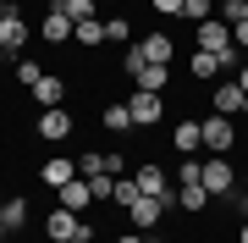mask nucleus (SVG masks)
Here are the masks:
<instances>
[{"label":"nucleus","mask_w":248,"mask_h":243,"mask_svg":"<svg viewBox=\"0 0 248 243\" xmlns=\"http://www.w3.org/2000/svg\"><path fill=\"white\" fill-rule=\"evenodd\" d=\"M72 39H78V45H105V22H99V17L78 22V28H72Z\"/></svg>","instance_id":"nucleus-21"},{"label":"nucleus","mask_w":248,"mask_h":243,"mask_svg":"<svg viewBox=\"0 0 248 243\" xmlns=\"http://www.w3.org/2000/svg\"><path fill=\"white\" fill-rule=\"evenodd\" d=\"M177 210H210V188H204V182L177 188Z\"/></svg>","instance_id":"nucleus-17"},{"label":"nucleus","mask_w":248,"mask_h":243,"mask_svg":"<svg viewBox=\"0 0 248 243\" xmlns=\"http://www.w3.org/2000/svg\"><path fill=\"white\" fill-rule=\"evenodd\" d=\"M143 66H149V61H143V50H138V45H133V50H127V55H122V72H127V78H138V72H143Z\"/></svg>","instance_id":"nucleus-29"},{"label":"nucleus","mask_w":248,"mask_h":243,"mask_svg":"<svg viewBox=\"0 0 248 243\" xmlns=\"http://www.w3.org/2000/svg\"><path fill=\"white\" fill-rule=\"evenodd\" d=\"M133 83H138V89H149V94H166V66H143Z\"/></svg>","instance_id":"nucleus-24"},{"label":"nucleus","mask_w":248,"mask_h":243,"mask_svg":"<svg viewBox=\"0 0 248 243\" xmlns=\"http://www.w3.org/2000/svg\"><path fill=\"white\" fill-rule=\"evenodd\" d=\"M193 33H199V50H215V55H226V50H232V22H221V17L199 22Z\"/></svg>","instance_id":"nucleus-4"},{"label":"nucleus","mask_w":248,"mask_h":243,"mask_svg":"<svg viewBox=\"0 0 248 243\" xmlns=\"http://www.w3.org/2000/svg\"><path fill=\"white\" fill-rule=\"evenodd\" d=\"M0 210H6V199H0Z\"/></svg>","instance_id":"nucleus-42"},{"label":"nucleus","mask_w":248,"mask_h":243,"mask_svg":"<svg viewBox=\"0 0 248 243\" xmlns=\"http://www.w3.org/2000/svg\"><path fill=\"white\" fill-rule=\"evenodd\" d=\"M204 188H210V199H232V194H237V171H232L226 155L204 161Z\"/></svg>","instance_id":"nucleus-1"},{"label":"nucleus","mask_w":248,"mask_h":243,"mask_svg":"<svg viewBox=\"0 0 248 243\" xmlns=\"http://www.w3.org/2000/svg\"><path fill=\"white\" fill-rule=\"evenodd\" d=\"M210 6H215V0H182V17L199 28V22H210Z\"/></svg>","instance_id":"nucleus-27"},{"label":"nucleus","mask_w":248,"mask_h":243,"mask_svg":"<svg viewBox=\"0 0 248 243\" xmlns=\"http://www.w3.org/2000/svg\"><path fill=\"white\" fill-rule=\"evenodd\" d=\"M78 227H83V216H78V210H66V205H55L50 216H45V232H50L55 243H66L72 232H78Z\"/></svg>","instance_id":"nucleus-7"},{"label":"nucleus","mask_w":248,"mask_h":243,"mask_svg":"<svg viewBox=\"0 0 248 243\" xmlns=\"http://www.w3.org/2000/svg\"><path fill=\"white\" fill-rule=\"evenodd\" d=\"M39 133H45V138H50V144H61V138L72 133V116H66V111H61V105H50V111H45V116H39Z\"/></svg>","instance_id":"nucleus-12"},{"label":"nucleus","mask_w":248,"mask_h":243,"mask_svg":"<svg viewBox=\"0 0 248 243\" xmlns=\"http://www.w3.org/2000/svg\"><path fill=\"white\" fill-rule=\"evenodd\" d=\"M221 6H226V0H221Z\"/></svg>","instance_id":"nucleus-45"},{"label":"nucleus","mask_w":248,"mask_h":243,"mask_svg":"<svg viewBox=\"0 0 248 243\" xmlns=\"http://www.w3.org/2000/svg\"><path fill=\"white\" fill-rule=\"evenodd\" d=\"M28 94H33V99H39V105H45V111H50V105H61V99H66V83L45 72V78H39V83H33V89H28Z\"/></svg>","instance_id":"nucleus-14"},{"label":"nucleus","mask_w":248,"mask_h":243,"mask_svg":"<svg viewBox=\"0 0 248 243\" xmlns=\"http://www.w3.org/2000/svg\"><path fill=\"white\" fill-rule=\"evenodd\" d=\"M105 127H110V133H127V127H133V111H127L122 99H116V105H105Z\"/></svg>","instance_id":"nucleus-25"},{"label":"nucleus","mask_w":248,"mask_h":243,"mask_svg":"<svg viewBox=\"0 0 248 243\" xmlns=\"http://www.w3.org/2000/svg\"><path fill=\"white\" fill-rule=\"evenodd\" d=\"M232 45H237V50H248V17H243L237 28H232Z\"/></svg>","instance_id":"nucleus-34"},{"label":"nucleus","mask_w":248,"mask_h":243,"mask_svg":"<svg viewBox=\"0 0 248 243\" xmlns=\"http://www.w3.org/2000/svg\"><path fill=\"white\" fill-rule=\"evenodd\" d=\"M143 243H160V238H143Z\"/></svg>","instance_id":"nucleus-41"},{"label":"nucleus","mask_w":248,"mask_h":243,"mask_svg":"<svg viewBox=\"0 0 248 243\" xmlns=\"http://www.w3.org/2000/svg\"><path fill=\"white\" fill-rule=\"evenodd\" d=\"M110 199H116V205H122V210H133L138 199H143V188H138V177H116V188H110Z\"/></svg>","instance_id":"nucleus-18"},{"label":"nucleus","mask_w":248,"mask_h":243,"mask_svg":"<svg viewBox=\"0 0 248 243\" xmlns=\"http://www.w3.org/2000/svg\"><path fill=\"white\" fill-rule=\"evenodd\" d=\"M171 144H177L182 155H193V149L204 144V127H199V122H177V127H171Z\"/></svg>","instance_id":"nucleus-16"},{"label":"nucleus","mask_w":248,"mask_h":243,"mask_svg":"<svg viewBox=\"0 0 248 243\" xmlns=\"http://www.w3.org/2000/svg\"><path fill=\"white\" fill-rule=\"evenodd\" d=\"M243 194H248V182H243Z\"/></svg>","instance_id":"nucleus-44"},{"label":"nucleus","mask_w":248,"mask_h":243,"mask_svg":"<svg viewBox=\"0 0 248 243\" xmlns=\"http://www.w3.org/2000/svg\"><path fill=\"white\" fill-rule=\"evenodd\" d=\"M17 78L28 83V89H33V83H39V78H45V66H39V61H17Z\"/></svg>","instance_id":"nucleus-31"},{"label":"nucleus","mask_w":248,"mask_h":243,"mask_svg":"<svg viewBox=\"0 0 248 243\" xmlns=\"http://www.w3.org/2000/svg\"><path fill=\"white\" fill-rule=\"evenodd\" d=\"M116 243H143V238H133V232H127V238H116Z\"/></svg>","instance_id":"nucleus-39"},{"label":"nucleus","mask_w":248,"mask_h":243,"mask_svg":"<svg viewBox=\"0 0 248 243\" xmlns=\"http://www.w3.org/2000/svg\"><path fill=\"white\" fill-rule=\"evenodd\" d=\"M232 78H237V83H243V94H248V61H243V66H237V72H232Z\"/></svg>","instance_id":"nucleus-36"},{"label":"nucleus","mask_w":248,"mask_h":243,"mask_svg":"<svg viewBox=\"0 0 248 243\" xmlns=\"http://www.w3.org/2000/svg\"><path fill=\"white\" fill-rule=\"evenodd\" d=\"M39 39H50V45H66L72 39V17H61V11H45V22H39Z\"/></svg>","instance_id":"nucleus-13"},{"label":"nucleus","mask_w":248,"mask_h":243,"mask_svg":"<svg viewBox=\"0 0 248 243\" xmlns=\"http://www.w3.org/2000/svg\"><path fill=\"white\" fill-rule=\"evenodd\" d=\"M155 17H182V0H155Z\"/></svg>","instance_id":"nucleus-33"},{"label":"nucleus","mask_w":248,"mask_h":243,"mask_svg":"<svg viewBox=\"0 0 248 243\" xmlns=\"http://www.w3.org/2000/svg\"><path fill=\"white\" fill-rule=\"evenodd\" d=\"M243 83L237 78H232V83H221V89H215V116H237V111H243Z\"/></svg>","instance_id":"nucleus-10"},{"label":"nucleus","mask_w":248,"mask_h":243,"mask_svg":"<svg viewBox=\"0 0 248 243\" xmlns=\"http://www.w3.org/2000/svg\"><path fill=\"white\" fill-rule=\"evenodd\" d=\"M105 39H116V45L133 39V22H127V17H110V22H105Z\"/></svg>","instance_id":"nucleus-28"},{"label":"nucleus","mask_w":248,"mask_h":243,"mask_svg":"<svg viewBox=\"0 0 248 243\" xmlns=\"http://www.w3.org/2000/svg\"><path fill=\"white\" fill-rule=\"evenodd\" d=\"M89 188H94V199H110V188H116V171H105V177H89Z\"/></svg>","instance_id":"nucleus-32"},{"label":"nucleus","mask_w":248,"mask_h":243,"mask_svg":"<svg viewBox=\"0 0 248 243\" xmlns=\"http://www.w3.org/2000/svg\"><path fill=\"white\" fill-rule=\"evenodd\" d=\"M22 45H28V22H22V11L0 17V50H6V55H22Z\"/></svg>","instance_id":"nucleus-6"},{"label":"nucleus","mask_w":248,"mask_h":243,"mask_svg":"<svg viewBox=\"0 0 248 243\" xmlns=\"http://www.w3.org/2000/svg\"><path fill=\"white\" fill-rule=\"evenodd\" d=\"M6 238H11V227H6V221H0V243H6Z\"/></svg>","instance_id":"nucleus-38"},{"label":"nucleus","mask_w":248,"mask_h":243,"mask_svg":"<svg viewBox=\"0 0 248 243\" xmlns=\"http://www.w3.org/2000/svg\"><path fill=\"white\" fill-rule=\"evenodd\" d=\"M199 127H204V149H210V155H226L232 144H237V127H232V116H204Z\"/></svg>","instance_id":"nucleus-3"},{"label":"nucleus","mask_w":248,"mask_h":243,"mask_svg":"<svg viewBox=\"0 0 248 243\" xmlns=\"http://www.w3.org/2000/svg\"><path fill=\"white\" fill-rule=\"evenodd\" d=\"M72 177H78V166H72V161H45V182H50V188H66Z\"/></svg>","instance_id":"nucleus-20"},{"label":"nucleus","mask_w":248,"mask_h":243,"mask_svg":"<svg viewBox=\"0 0 248 243\" xmlns=\"http://www.w3.org/2000/svg\"><path fill=\"white\" fill-rule=\"evenodd\" d=\"M105 171H116V161H110V155H99V149L78 155V177H105ZM116 177H122V171H116Z\"/></svg>","instance_id":"nucleus-15"},{"label":"nucleus","mask_w":248,"mask_h":243,"mask_svg":"<svg viewBox=\"0 0 248 243\" xmlns=\"http://www.w3.org/2000/svg\"><path fill=\"white\" fill-rule=\"evenodd\" d=\"M177 182H182V188H187V182H204V161L182 155V161H177Z\"/></svg>","instance_id":"nucleus-26"},{"label":"nucleus","mask_w":248,"mask_h":243,"mask_svg":"<svg viewBox=\"0 0 248 243\" xmlns=\"http://www.w3.org/2000/svg\"><path fill=\"white\" fill-rule=\"evenodd\" d=\"M55 194H61V205H66V210H89V205H94V188H89V177H72L66 188H55Z\"/></svg>","instance_id":"nucleus-11"},{"label":"nucleus","mask_w":248,"mask_h":243,"mask_svg":"<svg viewBox=\"0 0 248 243\" xmlns=\"http://www.w3.org/2000/svg\"><path fill=\"white\" fill-rule=\"evenodd\" d=\"M248 17V0H226V6H221V22H232V28H237Z\"/></svg>","instance_id":"nucleus-30"},{"label":"nucleus","mask_w":248,"mask_h":243,"mask_svg":"<svg viewBox=\"0 0 248 243\" xmlns=\"http://www.w3.org/2000/svg\"><path fill=\"white\" fill-rule=\"evenodd\" d=\"M66 243H94V227H89V221H83V227H78V232H72Z\"/></svg>","instance_id":"nucleus-35"},{"label":"nucleus","mask_w":248,"mask_h":243,"mask_svg":"<svg viewBox=\"0 0 248 243\" xmlns=\"http://www.w3.org/2000/svg\"><path fill=\"white\" fill-rule=\"evenodd\" d=\"M237 243H248V221H243V232H237Z\"/></svg>","instance_id":"nucleus-40"},{"label":"nucleus","mask_w":248,"mask_h":243,"mask_svg":"<svg viewBox=\"0 0 248 243\" xmlns=\"http://www.w3.org/2000/svg\"><path fill=\"white\" fill-rule=\"evenodd\" d=\"M138 50H143V61H149V66H171V55H177V50H171V33H143Z\"/></svg>","instance_id":"nucleus-9"},{"label":"nucleus","mask_w":248,"mask_h":243,"mask_svg":"<svg viewBox=\"0 0 248 243\" xmlns=\"http://www.w3.org/2000/svg\"><path fill=\"white\" fill-rule=\"evenodd\" d=\"M133 177H138V188L149 194V199H160V205H171V210H177V188H171V177H166L160 166H138Z\"/></svg>","instance_id":"nucleus-2"},{"label":"nucleus","mask_w":248,"mask_h":243,"mask_svg":"<svg viewBox=\"0 0 248 243\" xmlns=\"http://www.w3.org/2000/svg\"><path fill=\"white\" fill-rule=\"evenodd\" d=\"M127 111H133V127H149V122H160L166 99H160V94H149V89H138L133 99H127Z\"/></svg>","instance_id":"nucleus-5"},{"label":"nucleus","mask_w":248,"mask_h":243,"mask_svg":"<svg viewBox=\"0 0 248 243\" xmlns=\"http://www.w3.org/2000/svg\"><path fill=\"white\" fill-rule=\"evenodd\" d=\"M221 72V55L215 50H193V78H215Z\"/></svg>","instance_id":"nucleus-23"},{"label":"nucleus","mask_w":248,"mask_h":243,"mask_svg":"<svg viewBox=\"0 0 248 243\" xmlns=\"http://www.w3.org/2000/svg\"><path fill=\"white\" fill-rule=\"evenodd\" d=\"M243 111H248V99H243Z\"/></svg>","instance_id":"nucleus-43"},{"label":"nucleus","mask_w":248,"mask_h":243,"mask_svg":"<svg viewBox=\"0 0 248 243\" xmlns=\"http://www.w3.org/2000/svg\"><path fill=\"white\" fill-rule=\"evenodd\" d=\"M166 210H171V205H160V199H149V194H143L138 205L127 210V216H133V227H138V232H155V227H160V216H166Z\"/></svg>","instance_id":"nucleus-8"},{"label":"nucleus","mask_w":248,"mask_h":243,"mask_svg":"<svg viewBox=\"0 0 248 243\" xmlns=\"http://www.w3.org/2000/svg\"><path fill=\"white\" fill-rule=\"evenodd\" d=\"M50 6H55V11H61V17H72V28H78V22H89V17H94V0H50Z\"/></svg>","instance_id":"nucleus-19"},{"label":"nucleus","mask_w":248,"mask_h":243,"mask_svg":"<svg viewBox=\"0 0 248 243\" xmlns=\"http://www.w3.org/2000/svg\"><path fill=\"white\" fill-rule=\"evenodd\" d=\"M11 11H17V6H11V0H0V17H11Z\"/></svg>","instance_id":"nucleus-37"},{"label":"nucleus","mask_w":248,"mask_h":243,"mask_svg":"<svg viewBox=\"0 0 248 243\" xmlns=\"http://www.w3.org/2000/svg\"><path fill=\"white\" fill-rule=\"evenodd\" d=\"M0 221H6L11 232H22V227H28V199H6V210H0Z\"/></svg>","instance_id":"nucleus-22"}]
</instances>
